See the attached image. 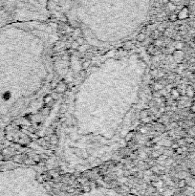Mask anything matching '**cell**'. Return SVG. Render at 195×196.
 <instances>
[{
	"instance_id": "6da1fadb",
	"label": "cell",
	"mask_w": 195,
	"mask_h": 196,
	"mask_svg": "<svg viewBox=\"0 0 195 196\" xmlns=\"http://www.w3.org/2000/svg\"><path fill=\"white\" fill-rule=\"evenodd\" d=\"M178 14V19L179 20H184L188 18L189 16V9L188 6H185L182 8V10H180V12L177 14Z\"/></svg>"
},
{
	"instance_id": "7a4b0ae2",
	"label": "cell",
	"mask_w": 195,
	"mask_h": 196,
	"mask_svg": "<svg viewBox=\"0 0 195 196\" xmlns=\"http://www.w3.org/2000/svg\"><path fill=\"white\" fill-rule=\"evenodd\" d=\"M55 90L56 93H64L65 91L67 90V84L63 82V81H61V82L58 83V85H56V87L55 88Z\"/></svg>"
},
{
	"instance_id": "3957f363",
	"label": "cell",
	"mask_w": 195,
	"mask_h": 196,
	"mask_svg": "<svg viewBox=\"0 0 195 196\" xmlns=\"http://www.w3.org/2000/svg\"><path fill=\"white\" fill-rule=\"evenodd\" d=\"M186 95L188 98H194L195 95V90L192 88V86H188L186 89Z\"/></svg>"
},
{
	"instance_id": "277c9868",
	"label": "cell",
	"mask_w": 195,
	"mask_h": 196,
	"mask_svg": "<svg viewBox=\"0 0 195 196\" xmlns=\"http://www.w3.org/2000/svg\"><path fill=\"white\" fill-rule=\"evenodd\" d=\"M173 56L175 59H184V53H183L181 50H176L175 52H174Z\"/></svg>"
},
{
	"instance_id": "5b68a950",
	"label": "cell",
	"mask_w": 195,
	"mask_h": 196,
	"mask_svg": "<svg viewBox=\"0 0 195 196\" xmlns=\"http://www.w3.org/2000/svg\"><path fill=\"white\" fill-rule=\"evenodd\" d=\"M133 47H134V45H133L132 41H126V42H124L123 45V48L124 49V50H131Z\"/></svg>"
},
{
	"instance_id": "8992f818",
	"label": "cell",
	"mask_w": 195,
	"mask_h": 196,
	"mask_svg": "<svg viewBox=\"0 0 195 196\" xmlns=\"http://www.w3.org/2000/svg\"><path fill=\"white\" fill-rule=\"evenodd\" d=\"M168 19H169V21L170 22H176V21H178V14H174V13H172V14H169V16H168Z\"/></svg>"
},
{
	"instance_id": "52a82bcc",
	"label": "cell",
	"mask_w": 195,
	"mask_h": 196,
	"mask_svg": "<svg viewBox=\"0 0 195 196\" xmlns=\"http://www.w3.org/2000/svg\"><path fill=\"white\" fill-rule=\"evenodd\" d=\"M137 41H139V42H144V40H145V35L144 34V33H140L139 35H137Z\"/></svg>"
},
{
	"instance_id": "ba28073f",
	"label": "cell",
	"mask_w": 195,
	"mask_h": 196,
	"mask_svg": "<svg viewBox=\"0 0 195 196\" xmlns=\"http://www.w3.org/2000/svg\"><path fill=\"white\" fill-rule=\"evenodd\" d=\"M171 96L174 98V99H178L179 97H180V92H179L178 89H172L171 90Z\"/></svg>"
},
{
	"instance_id": "9c48e42d",
	"label": "cell",
	"mask_w": 195,
	"mask_h": 196,
	"mask_svg": "<svg viewBox=\"0 0 195 196\" xmlns=\"http://www.w3.org/2000/svg\"><path fill=\"white\" fill-rule=\"evenodd\" d=\"M134 134H135V133H134V131L128 132L126 137H125V141H126V142H131L133 140V138H134Z\"/></svg>"
},
{
	"instance_id": "30bf717a",
	"label": "cell",
	"mask_w": 195,
	"mask_h": 196,
	"mask_svg": "<svg viewBox=\"0 0 195 196\" xmlns=\"http://www.w3.org/2000/svg\"><path fill=\"white\" fill-rule=\"evenodd\" d=\"M52 100H53V97L51 95H47V96L44 97L43 101H44V103H45V104H49L52 101Z\"/></svg>"
},
{
	"instance_id": "8fae6325",
	"label": "cell",
	"mask_w": 195,
	"mask_h": 196,
	"mask_svg": "<svg viewBox=\"0 0 195 196\" xmlns=\"http://www.w3.org/2000/svg\"><path fill=\"white\" fill-rule=\"evenodd\" d=\"M152 38L154 39H159V38H160V31L159 30H154L152 32Z\"/></svg>"
},
{
	"instance_id": "7c38bea8",
	"label": "cell",
	"mask_w": 195,
	"mask_h": 196,
	"mask_svg": "<svg viewBox=\"0 0 195 196\" xmlns=\"http://www.w3.org/2000/svg\"><path fill=\"white\" fill-rule=\"evenodd\" d=\"M169 2H170V3H172L173 5L178 6V5H180V4L183 2V0H169Z\"/></svg>"
},
{
	"instance_id": "4fadbf2b",
	"label": "cell",
	"mask_w": 195,
	"mask_h": 196,
	"mask_svg": "<svg viewBox=\"0 0 195 196\" xmlns=\"http://www.w3.org/2000/svg\"><path fill=\"white\" fill-rule=\"evenodd\" d=\"M89 66H90V62H89L88 60H84L82 62V68L85 70V69H87Z\"/></svg>"
},
{
	"instance_id": "5bb4252c",
	"label": "cell",
	"mask_w": 195,
	"mask_h": 196,
	"mask_svg": "<svg viewBox=\"0 0 195 196\" xmlns=\"http://www.w3.org/2000/svg\"><path fill=\"white\" fill-rule=\"evenodd\" d=\"M142 121H143V122H144V124H148V122L151 121V117L147 116V117H145V118H143Z\"/></svg>"
},
{
	"instance_id": "9a60e30c",
	"label": "cell",
	"mask_w": 195,
	"mask_h": 196,
	"mask_svg": "<svg viewBox=\"0 0 195 196\" xmlns=\"http://www.w3.org/2000/svg\"><path fill=\"white\" fill-rule=\"evenodd\" d=\"M10 97H11L10 92H6V93L3 95V99H4V100H9V99H10Z\"/></svg>"
},
{
	"instance_id": "2e32d148",
	"label": "cell",
	"mask_w": 195,
	"mask_h": 196,
	"mask_svg": "<svg viewBox=\"0 0 195 196\" xmlns=\"http://www.w3.org/2000/svg\"><path fill=\"white\" fill-rule=\"evenodd\" d=\"M190 111L193 112V113H195V101L191 103V106H190Z\"/></svg>"
},
{
	"instance_id": "e0dca14e",
	"label": "cell",
	"mask_w": 195,
	"mask_h": 196,
	"mask_svg": "<svg viewBox=\"0 0 195 196\" xmlns=\"http://www.w3.org/2000/svg\"><path fill=\"white\" fill-rule=\"evenodd\" d=\"M175 151H176L177 154H182V153H183V148L179 146V148H177L175 149Z\"/></svg>"
},
{
	"instance_id": "ac0fdd59",
	"label": "cell",
	"mask_w": 195,
	"mask_h": 196,
	"mask_svg": "<svg viewBox=\"0 0 195 196\" xmlns=\"http://www.w3.org/2000/svg\"><path fill=\"white\" fill-rule=\"evenodd\" d=\"M58 82H56V81H53V82L51 83V88L52 89H55L56 87V85H58Z\"/></svg>"
},
{
	"instance_id": "d6986e66",
	"label": "cell",
	"mask_w": 195,
	"mask_h": 196,
	"mask_svg": "<svg viewBox=\"0 0 195 196\" xmlns=\"http://www.w3.org/2000/svg\"><path fill=\"white\" fill-rule=\"evenodd\" d=\"M66 110H67V108L65 107V104H63L61 107H60V113H64L65 111H66Z\"/></svg>"
},
{
	"instance_id": "ffe728a7",
	"label": "cell",
	"mask_w": 195,
	"mask_h": 196,
	"mask_svg": "<svg viewBox=\"0 0 195 196\" xmlns=\"http://www.w3.org/2000/svg\"><path fill=\"white\" fill-rule=\"evenodd\" d=\"M171 146H172L173 149H176L177 148H179V145H178V144H174V145H172Z\"/></svg>"
},
{
	"instance_id": "44dd1931",
	"label": "cell",
	"mask_w": 195,
	"mask_h": 196,
	"mask_svg": "<svg viewBox=\"0 0 195 196\" xmlns=\"http://www.w3.org/2000/svg\"><path fill=\"white\" fill-rule=\"evenodd\" d=\"M193 42H194V44H195V36H194V39H193Z\"/></svg>"
}]
</instances>
